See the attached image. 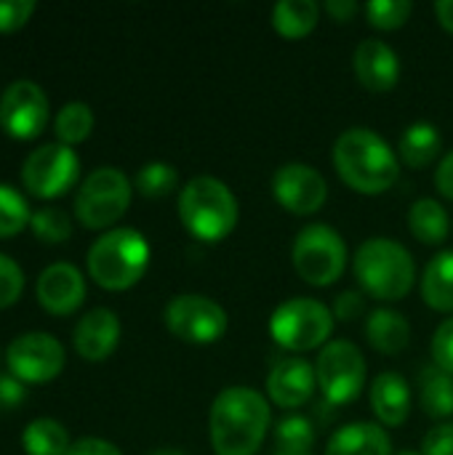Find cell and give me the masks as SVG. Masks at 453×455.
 Here are the masks:
<instances>
[{"label":"cell","mask_w":453,"mask_h":455,"mask_svg":"<svg viewBox=\"0 0 453 455\" xmlns=\"http://www.w3.org/2000/svg\"><path fill=\"white\" fill-rule=\"evenodd\" d=\"M347 243L331 224H307L294 240V269L307 285H334L347 267Z\"/></svg>","instance_id":"52a82bcc"},{"label":"cell","mask_w":453,"mask_h":455,"mask_svg":"<svg viewBox=\"0 0 453 455\" xmlns=\"http://www.w3.org/2000/svg\"><path fill=\"white\" fill-rule=\"evenodd\" d=\"M339 179L360 195H382L400 176L398 152L371 128H350L334 144Z\"/></svg>","instance_id":"7a4b0ae2"},{"label":"cell","mask_w":453,"mask_h":455,"mask_svg":"<svg viewBox=\"0 0 453 455\" xmlns=\"http://www.w3.org/2000/svg\"><path fill=\"white\" fill-rule=\"evenodd\" d=\"M368 400H371V411L384 427H392V429L403 427L406 419L411 416V387L395 371L379 373L374 379Z\"/></svg>","instance_id":"d6986e66"},{"label":"cell","mask_w":453,"mask_h":455,"mask_svg":"<svg viewBox=\"0 0 453 455\" xmlns=\"http://www.w3.org/2000/svg\"><path fill=\"white\" fill-rule=\"evenodd\" d=\"M150 455H184L182 451H174V448H163V451H155V453Z\"/></svg>","instance_id":"f6af8a7d"},{"label":"cell","mask_w":453,"mask_h":455,"mask_svg":"<svg viewBox=\"0 0 453 455\" xmlns=\"http://www.w3.org/2000/svg\"><path fill=\"white\" fill-rule=\"evenodd\" d=\"M363 13L371 27L390 32V29H400L409 21V16L414 13V3L411 0H371L366 3Z\"/></svg>","instance_id":"1f68e13d"},{"label":"cell","mask_w":453,"mask_h":455,"mask_svg":"<svg viewBox=\"0 0 453 455\" xmlns=\"http://www.w3.org/2000/svg\"><path fill=\"white\" fill-rule=\"evenodd\" d=\"M21 291H24V272H21V267L13 259L0 253V309L16 304Z\"/></svg>","instance_id":"836d02e7"},{"label":"cell","mask_w":453,"mask_h":455,"mask_svg":"<svg viewBox=\"0 0 453 455\" xmlns=\"http://www.w3.org/2000/svg\"><path fill=\"white\" fill-rule=\"evenodd\" d=\"M48 96L32 80H13L0 96V128L5 136L29 141L48 125Z\"/></svg>","instance_id":"4fadbf2b"},{"label":"cell","mask_w":453,"mask_h":455,"mask_svg":"<svg viewBox=\"0 0 453 455\" xmlns=\"http://www.w3.org/2000/svg\"><path fill=\"white\" fill-rule=\"evenodd\" d=\"M37 301L51 315H72L85 301V280L72 264H51L37 277Z\"/></svg>","instance_id":"2e32d148"},{"label":"cell","mask_w":453,"mask_h":455,"mask_svg":"<svg viewBox=\"0 0 453 455\" xmlns=\"http://www.w3.org/2000/svg\"><path fill=\"white\" fill-rule=\"evenodd\" d=\"M400 455H422V453H417V451H403Z\"/></svg>","instance_id":"bcb514c9"},{"label":"cell","mask_w":453,"mask_h":455,"mask_svg":"<svg viewBox=\"0 0 453 455\" xmlns=\"http://www.w3.org/2000/svg\"><path fill=\"white\" fill-rule=\"evenodd\" d=\"M80 176V157L67 144H43L27 155L21 165V181L29 195L40 200L61 197L75 187Z\"/></svg>","instance_id":"8fae6325"},{"label":"cell","mask_w":453,"mask_h":455,"mask_svg":"<svg viewBox=\"0 0 453 455\" xmlns=\"http://www.w3.org/2000/svg\"><path fill=\"white\" fill-rule=\"evenodd\" d=\"M419 400L422 411L430 419H446L453 413V376L435 368H425L419 376Z\"/></svg>","instance_id":"484cf974"},{"label":"cell","mask_w":453,"mask_h":455,"mask_svg":"<svg viewBox=\"0 0 453 455\" xmlns=\"http://www.w3.org/2000/svg\"><path fill=\"white\" fill-rule=\"evenodd\" d=\"M422 299L435 312H453V251H441L425 267Z\"/></svg>","instance_id":"603a6c76"},{"label":"cell","mask_w":453,"mask_h":455,"mask_svg":"<svg viewBox=\"0 0 453 455\" xmlns=\"http://www.w3.org/2000/svg\"><path fill=\"white\" fill-rule=\"evenodd\" d=\"M133 184H136V189H139L144 197H166V195H171V192L176 189L179 173H176L174 165L155 160V163H147V165L139 168Z\"/></svg>","instance_id":"4dcf8cb0"},{"label":"cell","mask_w":453,"mask_h":455,"mask_svg":"<svg viewBox=\"0 0 453 455\" xmlns=\"http://www.w3.org/2000/svg\"><path fill=\"white\" fill-rule=\"evenodd\" d=\"M35 0H0V32H13L29 21Z\"/></svg>","instance_id":"d590c367"},{"label":"cell","mask_w":453,"mask_h":455,"mask_svg":"<svg viewBox=\"0 0 453 455\" xmlns=\"http://www.w3.org/2000/svg\"><path fill=\"white\" fill-rule=\"evenodd\" d=\"M409 229L419 243L441 245L449 237V213L438 200L422 197L409 211Z\"/></svg>","instance_id":"d4e9b609"},{"label":"cell","mask_w":453,"mask_h":455,"mask_svg":"<svg viewBox=\"0 0 453 455\" xmlns=\"http://www.w3.org/2000/svg\"><path fill=\"white\" fill-rule=\"evenodd\" d=\"M56 139L59 144H80L93 131V112L85 101H67L56 115Z\"/></svg>","instance_id":"83f0119b"},{"label":"cell","mask_w":453,"mask_h":455,"mask_svg":"<svg viewBox=\"0 0 453 455\" xmlns=\"http://www.w3.org/2000/svg\"><path fill=\"white\" fill-rule=\"evenodd\" d=\"M32 211L27 200L8 184H0V240L19 235L24 227H29Z\"/></svg>","instance_id":"f546056e"},{"label":"cell","mask_w":453,"mask_h":455,"mask_svg":"<svg viewBox=\"0 0 453 455\" xmlns=\"http://www.w3.org/2000/svg\"><path fill=\"white\" fill-rule=\"evenodd\" d=\"M435 13H438L441 27L453 32V0H438L435 3Z\"/></svg>","instance_id":"7bdbcfd3"},{"label":"cell","mask_w":453,"mask_h":455,"mask_svg":"<svg viewBox=\"0 0 453 455\" xmlns=\"http://www.w3.org/2000/svg\"><path fill=\"white\" fill-rule=\"evenodd\" d=\"M352 269L363 293L376 301H400L417 283V264L411 251L390 237H371L360 243Z\"/></svg>","instance_id":"3957f363"},{"label":"cell","mask_w":453,"mask_h":455,"mask_svg":"<svg viewBox=\"0 0 453 455\" xmlns=\"http://www.w3.org/2000/svg\"><path fill=\"white\" fill-rule=\"evenodd\" d=\"M5 363L21 384H48L64 368V347L51 333H21L5 349Z\"/></svg>","instance_id":"7c38bea8"},{"label":"cell","mask_w":453,"mask_h":455,"mask_svg":"<svg viewBox=\"0 0 453 455\" xmlns=\"http://www.w3.org/2000/svg\"><path fill=\"white\" fill-rule=\"evenodd\" d=\"M0 411H3V408H0Z\"/></svg>","instance_id":"7dc6e473"},{"label":"cell","mask_w":453,"mask_h":455,"mask_svg":"<svg viewBox=\"0 0 453 455\" xmlns=\"http://www.w3.org/2000/svg\"><path fill=\"white\" fill-rule=\"evenodd\" d=\"M272 197L294 216H312L328 200L323 173L307 163H286L272 176Z\"/></svg>","instance_id":"5bb4252c"},{"label":"cell","mask_w":453,"mask_h":455,"mask_svg":"<svg viewBox=\"0 0 453 455\" xmlns=\"http://www.w3.org/2000/svg\"><path fill=\"white\" fill-rule=\"evenodd\" d=\"M117 341H120V320L107 307H96L88 315H83L72 333L75 352L88 363L107 360L117 349Z\"/></svg>","instance_id":"ac0fdd59"},{"label":"cell","mask_w":453,"mask_h":455,"mask_svg":"<svg viewBox=\"0 0 453 455\" xmlns=\"http://www.w3.org/2000/svg\"><path fill=\"white\" fill-rule=\"evenodd\" d=\"M422 455H453V424H438L422 437Z\"/></svg>","instance_id":"8d00e7d4"},{"label":"cell","mask_w":453,"mask_h":455,"mask_svg":"<svg viewBox=\"0 0 453 455\" xmlns=\"http://www.w3.org/2000/svg\"><path fill=\"white\" fill-rule=\"evenodd\" d=\"M315 387H318L315 368L304 357L278 360L267 376V395L283 411L307 405L315 395Z\"/></svg>","instance_id":"9a60e30c"},{"label":"cell","mask_w":453,"mask_h":455,"mask_svg":"<svg viewBox=\"0 0 453 455\" xmlns=\"http://www.w3.org/2000/svg\"><path fill=\"white\" fill-rule=\"evenodd\" d=\"M435 187L443 197L453 200V149L441 160V165L435 171Z\"/></svg>","instance_id":"60d3db41"},{"label":"cell","mask_w":453,"mask_h":455,"mask_svg":"<svg viewBox=\"0 0 453 455\" xmlns=\"http://www.w3.org/2000/svg\"><path fill=\"white\" fill-rule=\"evenodd\" d=\"M163 320H166V328L179 341L195 344V347L216 344L227 333V325H230L224 307L208 296H200V293L174 296L166 304Z\"/></svg>","instance_id":"30bf717a"},{"label":"cell","mask_w":453,"mask_h":455,"mask_svg":"<svg viewBox=\"0 0 453 455\" xmlns=\"http://www.w3.org/2000/svg\"><path fill=\"white\" fill-rule=\"evenodd\" d=\"M272 455H312V453H304V451H280V448H275V453Z\"/></svg>","instance_id":"ee69618b"},{"label":"cell","mask_w":453,"mask_h":455,"mask_svg":"<svg viewBox=\"0 0 453 455\" xmlns=\"http://www.w3.org/2000/svg\"><path fill=\"white\" fill-rule=\"evenodd\" d=\"M433 363L453 376V317L441 323L433 336Z\"/></svg>","instance_id":"e575fe53"},{"label":"cell","mask_w":453,"mask_h":455,"mask_svg":"<svg viewBox=\"0 0 453 455\" xmlns=\"http://www.w3.org/2000/svg\"><path fill=\"white\" fill-rule=\"evenodd\" d=\"M27 392H24V384L11 376V373H3L0 376V408L3 411H11V408H19L24 403Z\"/></svg>","instance_id":"f35d334b"},{"label":"cell","mask_w":453,"mask_h":455,"mask_svg":"<svg viewBox=\"0 0 453 455\" xmlns=\"http://www.w3.org/2000/svg\"><path fill=\"white\" fill-rule=\"evenodd\" d=\"M29 229L35 232L37 240L43 243H64L72 235V221L64 211L59 208H40L32 213Z\"/></svg>","instance_id":"d6a6232c"},{"label":"cell","mask_w":453,"mask_h":455,"mask_svg":"<svg viewBox=\"0 0 453 455\" xmlns=\"http://www.w3.org/2000/svg\"><path fill=\"white\" fill-rule=\"evenodd\" d=\"M238 200L232 189L214 176H195L179 192V219L200 243H222L238 227Z\"/></svg>","instance_id":"277c9868"},{"label":"cell","mask_w":453,"mask_h":455,"mask_svg":"<svg viewBox=\"0 0 453 455\" xmlns=\"http://www.w3.org/2000/svg\"><path fill=\"white\" fill-rule=\"evenodd\" d=\"M366 339L382 355H400L411 344V325L395 309H374L366 320Z\"/></svg>","instance_id":"44dd1931"},{"label":"cell","mask_w":453,"mask_h":455,"mask_svg":"<svg viewBox=\"0 0 453 455\" xmlns=\"http://www.w3.org/2000/svg\"><path fill=\"white\" fill-rule=\"evenodd\" d=\"M441 149H443V136H441L438 125L419 120L403 131L400 144H398V157L409 168L419 171V168H427L430 163H435Z\"/></svg>","instance_id":"7402d4cb"},{"label":"cell","mask_w":453,"mask_h":455,"mask_svg":"<svg viewBox=\"0 0 453 455\" xmlns=\"http://www.w3.org/2000/svg\"><path fill=\"white\" fill-rule=\"evenodd\" d=\"M331 312H334L336 320H344V323L358 320V317L366 312V293H358V291H344V293H339Z\"/></svg>","instance_id":"74e56055"},{"label":"cell","mask_w":453,"mask_h":455,"mask_svg":"<svg viewBox=\"0 0 453 455\" xmlns=\"http://www.w3.org/2000/svg\"><path fill=\"white\" fill-rule=\"evenodd\" d=\"M67 455H123L112 443L99 440V437H83L69 445Z\"/></svg>","instance_id":"ab89813d"},{"label":"cell","mask_w":453,"mask_h":455,"mask_svg":"<svg viewBox=\"0 0 453 455\" xmlns=\"http://www.w3.org/2000/svg\"><path fill=\"white\" fill-rule=\"evenodd\" d=\"M275 448L280 451H304L312 453L315 445V427L307 416H286L275 424Z\"/></svg>","instance_id":"f1b7e54d"},{"label":"cell","mask_w":453,"mask_h":455,"mask_svg":"<svg viewBox=\"0 0 453 455\" xmlns=\"http://www.w3.org/2000/svg\"><path fill=\"white\" fill-rule=\"evenodd\" d=\"M334 312L318 299L296 296L283 301L270 317V336L288 352H310L326 347L334 333Z\"/></svg>","instance_id":"8992f818"},{"label":"cell","mask_w":453,"mask_h":455,"mask_svg":"<svg viewBox=\"0 0 453 455\" xmlns=\"http://www.w3.org/2000/svg\"><path fill=\"white\" fill-rule=\"evenodd\" d=\"M88 275L104 291L133 288L150 267V243L139 229L120 227L99 235L88 251Z\"/></svg>","instance_id":"5b68a950"},{"label":"cell","mask_w":453,"mask_h":455,"mask_svg":"<svg viewBox=\"0 0 453 455\" xmlns=\"http://www.w3.org/2000/svg\"><path fill=\"white\" fill-rule=\"evenodd\" d=\"M355 75L363 88L374 93H387L400 80V59L398 53L379 37H366L355 48Z\"/></svg>","instance_id":"e0dca14e"},{"label":"cell","mask_w":453,"mask_h":455,"mask_svg":"<svg viewBox=\"0 0 453 455\" xmlns=\"http://www.w3.org/2000/svg\"><path fill=\"white\" fill-rule=\"evenodd\" d=\"M366 357L363 352L347 341H328L318 360H315V376H318V387L323 392V400L328 405H350L360 397L363 387H366Z\"/></svg>","instance_id":"9c48e42d"},{"label":"cell","mask_w":453,"mask_h":455,"mask_svg":"<svg viewBox=\"0 0 453 455\" xmlns=\"http://www.w3.org/2000/svg\"><path fill=\"white\" fill-rule=\"evenodd\" d=\"M131 205V181L120 168L104 165L85 176L75 197V216L88 229L112 227Z\"/></svg>","instance_id":"ba28073f"},{"label":"cell","mask_w":453,"mask_h":455,"mask_svg":"<svg viewBox=\"0 0 453 455\" xmlns=\"http://www.w3.org/2000/svg\"><path fill=\"white\" fill-rule=\"evenodd\" d=\"M323 8H326V13H328L334 21H350V19H355L358 11H360V5H358L355 0H326Z\"/></svg>","instance_id":"b9f144b4"},{"label":"cell","mask_w":453,"mask_h":455,"mask_svg":"<svg viewBox=\"0 0 453 455\" xmlns=\"http://www.w3.org/2000/svg\"><path fill=\"white\" fill-rule=\"evenodd\" d=\"M326 455H392V443L384 427L374 421H352L331 435Z\"/></svg>","instance_id":"ffe728a7"},{"label":"cell","mask_w":453,"mask_h":455,"mask_svg":"<svg viewBox=\"0 0 453 455\" xmlns=\"http://www.w3.org/2000/svg\"><path fill=\"white\" fill-rule=\"evenodd\" d=\"M272 424L270 403L251 387H227L208 413V435L216 455H256Z\"/></svg>","instance_id":"6da1fadb"},{"label":"cell","mask_w":453,"mask_h":455,"mask_svg":"<svg viewBox=\"0 0 453 455\" xmlns=\"http://www.w3.org/2000/svg\"><path fill=\"white\" fill-rule=\"evenodd\" d=\"M320 5L315 0H280L272 8V27L278 35L296 40L318 27Z\"/></svg>","instance_id":"cb8c5ba5"},{"label":"cell","mask_w":453,"mask_h":455,"mask_svg":"<svg viewBox=\"0 0 453 455\" xmlns=\"http://www.w3.org/2000/svg\"><path fill=\"white\" fill-rule=\"evenodd\" d=\"M21 445L27 455H67L69 451V435L67 429L53 419H35L27 424L21 435Z\"/></svg>","instance_id":"4316f807"}]
</instances>
